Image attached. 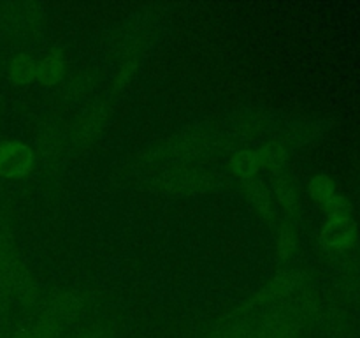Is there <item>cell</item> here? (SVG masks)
I'll return each mask as SVG.
<instances>
[{
  "label": "cell",
  "instance_id": "cell-1",
  "mask_svg": "<svg viewBox=\"0 0 360 338\" xmlns=\"http://www.w3.org/2000/svg\"><path fill=\"white\" fill-rule=\"evenodd\" d=\"M77 310H79V301L74 296H60L49 308H46L41 319L30 330L23 331L20 338H58L63 326L76 317Z\"/></svg>",
  "mask_w": 360,
  "mask_h": 338
},
{
  "label": "cell",
  "instance_id": "cell-2",
  "mask_svg": "<svg viewBox=\"0 0 360 338\" xmlns=\"http://www.w3.org/2000/svg\"><path fill=\"white\" fill-rule=\"evenodd\" d=\"M285 164V150L278 144H267L252 151H241L232 161V171L243 182L255 178L260 173H276Z\"/></svg>",
  "mask_w": 360,
  "mask_h": 338
},
{
  "label": "cell",
  "instance_id": "cell-4",
  "mask_svg": "<svg viewBox=\"0 0 360 338\" xmlns=\"http://www.w3.org/2000/svg\"><path fill=\"white\" fill-rule=\"evenodd\" d=\"M320 239L323 245L336 252H347L355 246L359 239V227L354 215H343V217L327 218Z\"/></svg>",
  "mask_w": 360,
  "mask_h": 338
},
{
  "label": "cell",
  "instance_id": "cell-7",
  "mask_svg": "<svg viewBox=\"0 0 360 338\" xmlns=\"http://www.w3.org/2000/svg\"><path fill=\"white\" fill-rule=\"evenodd\" d=\"M81 338H102V337H101V334L95 333V331H94V333H86V334H83V337H81Z\"/></svg>",
  "mask_w": 360,
  "mask_h": 338
},
{
  "label": "cell",
  "instance_id": "cell-5",
  "mask_svg": "<svg viewBox=\"0 0 360 338\" xmlns=\"http://www.w3.org/2000/svg\"><path fill=\"white\" fill-rule=\"evenodd\" d=\"M34 154L27 144L6 143L0 146V171L9 178H20L30 173Z\"/></svg>",
  "mask_w": 360,
  "mask_h": 338
},
{
  "label": "cell",
  "instance_id": "cell-6",
  "mask_svg": "<svg viewBox=\"0 0 360 338\" xmlns=\"http://www.w3.org/2000/svg\"><path fill=\"white\" fill-rule=\"evenodd\" d=\"M63 74V62L56 55L42 58L35 67V80L44 84H55Z\"/></svg>",
  "mask_w": 360,
  "mask_h": 338
},
{
  "label": "cell",
  "instance_id": "cell-3",
  "mask_svg": "<svg viewBox=\"0 0 360 338\" xmlns=\"http://www.w3.org/2000/svg\"><path fill=\"white\" fill-rule=\"evenodd\" d=\"M309 194L327 215V218L352 215V206L347 197L340 192L336 182L327 175H319L309 182Z\"/></svg>",
  "mask_w": 360,
  "mask_h": 338
}]
</instances>
